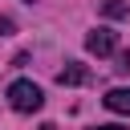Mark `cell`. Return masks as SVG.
I'll use <instances>...</instances> for the list:
<instances>
[{
  "label": "cell",
  "instance_id": "cell-7",
  "mask_svg": "<svg viewBox=\"0 0 130 130\" xmlns=\"http://www.w3.org/2000/svg\"><path fill=\"white\" fill-rule=\"evenodd\" d=\"M41 130H57V126H53V122H41Z\"/></svg>",
  "mask_w": 130,
  "mask_h": 130
},
{
  "label": "cell",
  "instance_id": "cell-1",
  "mask_svg": "<svg viewBox=\"0 0 130 130\" xmlns=\"http://www.w3.org/2000/svg\"><path fill=\"white\" fill-rule=\"evenodd\" d=\"M8 106H12L16 114H37V110L45 106V93H41V85H32V81H12V85H8Z\"/></svg>",
  "mask_w": 130,
  "mask_h": 130
},
{
  "label": "cell",
  "instance_id": "cell-5",
  "mask_svg": "<svg viewBox=\"0 0 130 130\" xmlns=\"http://www.w3.org/2000/svg\"><path fill=\"white\" fill-rule=\"evenodd\" d=\"M102 12H106L110 20H122V16H126V4H122V0H106V4H102Z\"/></svg>",
  "mask_w": 130,
  "mask_h": 130
},
{
  "label": "cell",
  "instance_id": "cell-9",
  "mask_svg": "<svg viewBox=\"0 0 130 130\" xmlns=\"http://www.w3.org/2000/svg\"><path fill=\"white\" fill-rule=\"evenodd\" d=\"M28 4H32V0H28Z\"/></svg>",
  "mask_w": 130,
  "mask_h": 130
},
{
  "label": "cell",
  "instance_id": "cell-6",
  "mask_svg": "<svg viewBox=\"0 0 130 130\" xmlns=\"http://www.w3.org/2000/svg\"><path fill=\"white\" fill-rule=\"evenodd\" d=\"M114 69H118V73H130V49H122V53H118V61H114Z\"/></svg>",
  "mask_w": 130,
  "mask_h": 130
},
{
  "label": "cell",
  "instance_id": "cell-3",
  "mask_svg": "<svg viewBox=\"0 0 130 130\" xmlns=\"http://www.w3.org/2000/svg\"><path fill=\"white\" fill-rule=\"evenodd\" d=\"M57 81H61V85H85V81H89V69L77 65V61H69V65L57 73Z\"/></svg>",
  "mask_w": 130,
  "mask_h": 130
},
{
  "label": "cell",
  "instance_id": "cell-4",
  "mask_svg": "<svg viewBox=\"0 0 130 130\" xmlns=\"http://www.w3.org/2000/svg\"><path fill=\"white\" fill-rule=\"evenodd\" d=\"M102 102H106V110H114V114H130V89H110Z\"/></svg>",
  "mask_w": 130,
  "mask_h": 130
},
{
  "label": "cell",
  "instance_id": "cell-2",
  "mask_svg": "<svg viewBox=\"0 0 130 130\" xmlns=\"http://www.w3.org/2000/svg\"><path fill=\"white\" fill-rule=\"evenodd\" d=\"M85 49L98 53V57H106V53L118 49V32H114V28H93V32L85 37Z\"/></svg>",
  "mask_w": 130,
  "mask_h": 130
},
{
  "label": "cell",
  "instance_id": "cell-8",
  "mask_svg": "<svg viewBox=\"0 0 130 130\" xmlns=\"http://www.w3.org/2000/svg\"><path fill=\"white\" fill-rule=\"evenodd\" d=\"M93 130H122V126H93Z\"/></svg>",
  "mask_w": 130,
  "mask_h": 130
}]
</instances>
